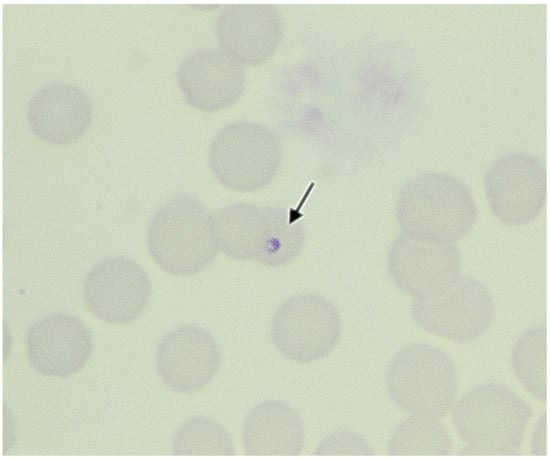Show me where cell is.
<instances>
[{"label": "cell", "instance_id": "obj_1", "mask_svg": "<svg viewBox=\"0 0 550 459\" xmlns=\"http://www.w3.org/2000/svg\"><path fill=\"white\" fill-rule=\"evenodd\" d=\"M402 233L432 244H454L475 224L477 206L458 178L436 172L419 174L402 187L395 206Z\"/></svg>", "mask_w": 550, "mask_h": 459}, {"label": "cell", "instance_id": "obj_2", "mask_svg": "<svg viewBox=\"0 0 550 459\" xmlns=\"http://www.w3.org/2000/svg\"><path fill=\"white\" fill-rule=\"evenodd\" d=\"M302 214L279 206L237 202L213 214L219 247L238 260L283 266L294 260L305 240Z\"/></svg>", "mask_w": 550, "mask_h": 459}, {"label": "cell", "instance_id": "obj_3", "mask_svg": "<svg viewBox=\"0 0 550 459\" xmlns=\"http://www.w3.org/2000/svg\"><path fill=\"white\" fill-rule=\"evenodd\" d=\"M532 413L505 384L487 382L469 389L452 412L456 432L467 444L461 454H517Z\"/></svg>", "mask_w": 550, "mask_h": 459}, {"label": "cell", "instance_id": "obj_4", "mask_svg": "<svg viewBox=\"0 0 550 459\" xmlns=\"http://www.w3.org/2000/svg\"><path fill=\"white\" fill-rule=\"evenodd\" d=\"M147 246L162 270L180 276L205 269L220 249L213 215L188 193L158 208L148 226Z\"/></svg>", "mask_w": 550, "mask_h": 459}, {"label": "cell", "instance_id": "obj_5", "mask_svg": "<svg viewBox=\"0 0 550 459\" xmlns=\"http://www.w3.org/2000/svg\"><path fill=\"white\" fill-rule=\"evenodd\" d=\"M386 387L391 399L403 410L441 419L449 413L456 398L457 370L441 348L413 342L392 358Z\"/></svg>", "mask_w": 550, "mask_h": 459}, {"label": "cell", "instance_id": "obj_6", "mask_svg": "<svg viewBox=\"0 0 550 459\" xmlns=\"http://www.w3.org/2000/svg\"><path fill=\"white\" fill-rule=\"evenodd\" d=\"M281 162L277 136L267 127L250 121L225 125L209 148L210 168L225 187L253 192L267 186Z\"/></svg>", "mask_w": 550, "mask_h": 459}, {"label": "cell", "instance_id": "obj_7", "mask_svg": "<svg viewBox=\"0 0 550 459\" xmlns=\"http://www.w3.org/2000/svg\"><path fill=\"white\" fill-rule=\"evenodd\" d=\"M341 318L324 297L301 293L288 297L277 308L271 338L287 359L311 363L328 356L339 341Z\"/></svg>", "mask_w": 550, "mask_h": 459}, {"label": "cell", "instance_id": "obj_8", "mask_svg": "<svg viewBox=\"0 0 550 459\" xmlns=\"http://www.w3.org/2000/svg\"><path fill=\"white\" fill-rule=\"evenodd\" d=\"M461 254L455 244L424 243L400 233L387 258L392 282L418 301L445 295L460 278Z\"/></svg>", "mask_w": 550, "mask_h": 459}, {"label": "cell", "instance_id": "obj_9", "mask_svg": "<svg viewBox=\"0 0 550 459\" xmlns=\"http://www.w3.org/2000/svg\"><path fill=\"white\" fill-rule=\"evenodd\" d=\"M546 183L541 160L521 152L497 159L484 178L490 209L507 225H525L539 215L546 201Z\"/></svg>", "mask_w": 550, "mask_h": 459}, {"label": "cell", "instance_id": "obj_10", "mask_svg": "<svg viewBox=\"0 0 550 459\" xmlns=\"http://www.w3.org/2000/svg\"><path fill=\"white\" fill-rule=\"evenodd\" d=\"M411 315L425 332L456 343H469L491 326L494 302L482 283L461 277L442 297L413 301Z\"/></svg>", "mask_w": 550, "mask_h": 459}, {"label": "cell", "instance_id": "obj_11", "mask_svg": "<svg viewBox=\"0 0 550 459\" xmlns=\"http://www.w3.org/2000/svg\"><path fill=\"white\" fill-rule=\"evenodd\" d=\"M151 283L135 261L116 256L102 259L88 272L83 284L87 309L108 323L136 320L147 306Z\"/></svg>", "mask_w": 550, "mask_h": 459}, {"label": "cell", "instance_id": "obj_12", "mask_svg": "<svg viewBox=\"0 0 550 459\" xmlns=\"http://www.w3.org/2000/svg\"><path fill=\"white\" fill-rule=\"evenodd\" d=\"M25 345L33 369L45 376L66 378L86 365L92 353L93 338L77 317L54 313L29 326Z\"/></svg>", "mask_w": 550, "mask_h": 459}, {"label": "cell", "instance_id": "obj_13", "mask_svg": "<svg viewBox=\"0 0 550 459\" xmlns=\"http://www.w3.org/2000/svg\"><path fill=\"white\" fill-rule=\"evenodd\" d=\"M220 347L206 329L181 325L168 331L157 352V372L163 383L179 393L203 389L217 373Z\"/></svg>", "mask_w": 550, "mask_h": 459}, {"label": "cell", "instance_id": "obj_14", "mask_svg": "<svg viewBox=\"0 0 550 459\" xmlns=\"http://www.w3.org/2000/svg\"><path fill=\"white\" fill-rule=\"evenodd\" d=\"M221 49L243 65H259L278 48L283 35L279 10L270 4H229L215 21Z\"/></svg>", "mask_w": 550, "mask_h": 459}, {"label": "cell", "instance_id": "obj_15", "mask_svg": "<svg viewBox=\"0 0 550 459\" xmlns=\"http://www.w3.org/2000/svg\"><path fill=\"white\" fill-rule=\"evenodd\" d=\"M177 83L196 109L213 112L234 104L245 86L243 66L221 48H198L179 64Z\"/></svg>", "mask_w": 550, "mask_h": 459}, {"label": "cell", "instance_id": "obj_16", "mask_svg": "<svg viewBox=\"0 0 550 459\" xmlns=\"http://www.w3.org/2000/svg\"><path fill=\"white\" fill-rule=\"evenodd\" d=\"M26 114L31 130L41 141L67 145L80 139L90 127L93 106L82 87L52 82L30 97Z\"/></svg>", "mask_w": 550, "mask_h": 459}, {"label": "cell", "instance_id": "obj_17", "mask_svg": "<svg viewBox=\"0 0 550 459\" xmlns=\"http://www.w3.org/2000/svg\"><path fill=\"white\" fill-rule=\"evenodd\" d=\"M242 440L247 455H299L305 443V429L291 406L270 399L248 413Z\"/></svg>", "mask_w": 550, "mask_h": 459}, {"label": "cell", "instance_id": "obj_18", "mask_svg": "<svg viewBox=\"0 0 550 459\" xmlns=\"http://www.w3.org/2000/svg\"><path fill=\"white\" fill-rule=\"evenodd\" d=\"M452 442L439 418L412 415L393 431L389 443L390 455H450Z\"/></svg>", "mask_w": 550, "mask_h": 459}, {"label": "cell", "instance_id": "obj_19", "mask_svg": "<svg viewBox=\"0 0 550 459\" xmlns=\"http://www.w3.org/2000/svg\"><path fill=\"white\" fill-rule=\"evenodd\" d=\"M511 365L525 390L546 401V328L535 327L521 334L513 345Z\"/></svg>", "mask_w": 550, "mask_h": 459}, {"label": "cell", "instance_id": "obj_20", "mask_svg": "<svg viewBox=\"0 0 550 459\" xmlns=\"http://www.w3.org/2000/svg\"><path fill=\"white\" fill-rule=\"evenodd\" d=\"M174 455H234L235 449L227 430L207 417H194L184 422L175 433Z\"/></svg>", "mask_w": 550, "mask_h": 459}, {"label": "cell", "instance_id": "obj_21", "mask_svg": "<svg viewBox=\"0 0 550 459\" xmlns=\"http://www.w3.org/2000/svg\"><path fill=\"white\" fill-rule=\"evenodd\" d=\"M316 455H373L374 452L361 435L339 430L323 438L314 452Z\"/></svg>", "mask_w": 550, "mask_h": 459}, {"label": "cell", "instance_id": "obj_22", "mask_svg": "<svg viewBox=\"0 0 550 459\" xmlns=\"http://www.w3.org/2000/svg\"><path fill=\"white\" fill-rule=\"evenodd\" d=\"M531 452L534 455H546V415L543 413L534 428Z\"/></svg>", "mask_w": 550, "mask_h": 459}]
</instances>
